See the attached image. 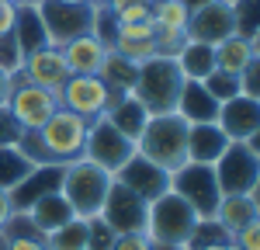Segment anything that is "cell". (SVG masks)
I'll return each instance as SVG.
<instances>
[{
  "instance_id": "15",
  "label": "cell",
  "mask_w": 260,
  "mask_h": 250,
  "mask_svg": "<svg viewBox=\"0 0 260 250\" xmlns=\"http://www.w3.org/2000/svg\"><path fill=\"white\" fill-rule=\"evenodd\" d=\"M21 80L39 83V87H45V90H59L62 83L70 80L62 49L42 45V49H35V52H28V56H24V66H21Z\"/></svg>"
},
{
  "instance_id": "37",
  "label": "cell",
  "mask_w": 260,
  "mask_h": 250,
  "mask_svg": "<svg viewBox=\"0 0 260 250\" xmlns=\"http://www.w3.org/2000/svg\"><path fill=\"white\" fill-rule=\"evenodd\" d=\"M115 18H118V24H139V21H149V18H153V4H149V0L128 4V7L115 11Z\"/></svg>"
},
{
  "instance_id": "11",
  "label": "cell",
  "mask_w": 260,
  "mask_h": 250,
  "mask_svg": "<svg viewBox=\"0 0 260 250\" xmlns=\"http://www.w3.org/2000/svg\"><path fill=\"white\" fill-rule=\"evenodd\" d=\"M56 94H59V108L80 115L87 122L104 118L108 104L115 101V90H108V83L101 80V77H94V73H73Z\"/></svg>"
},
{
  "instance_id": "43",
  "label": "cell",
  "mask_w": 260,
  "mask_h": 250,
  "mask_svg": "<svg viewBox=\"0 0 260 250\" xmlns=\"http://www.w3.org/2000/svg\"><path fill=\"white\" fill-rule=\"evenodd\" d=\"M7 215H11V198H7V191H0V229L7 223Z\"/></svg>"
},
{
  "instance_id": "13",
  "label": "cell",
  "mask_w": 260,
  "mask_h": 250,
  "mask_svg": "<svg viewBox=\"0 0 260 250\" xmlns=\"http://www.w3.org/2000/svg\"><path fill=\"white\" fill-rule=\"evenodd\" d=\"M236 35V4L233 0H212L187 14V39L219 45L222 39Z\"/></svg>"
},
{
  "instance_id": "41",
  "label": "cell",
  "mask_w": 260,
  "mask_h": 250,
  "mask_svg": "<svg viewBox=\"0 0 260 250\" xmlns=\"http://www.w3.org/2000/svg\"><path fill=\"white\" fill-rule=\"evenodd\" d=\"M257 73H260V63H250V66L240 73V94H243V98H260V90H257Z\"/></svg>"
},
{
  "instance_id": "26",
  "label": "cell",
  "mask_w": 260,
  "mask_h": 250,
  "mask_svg": "<svg viewBox=\"0 0 260 250\" xmlns=\"http://www.w3.org/2000/svg\"><path fill=\"white\" fill-rule=\"evenodd\" d=\"M0 236L7 240L11 250H49L45 233L28 219V212H11L7 223H4V229H0Z\"/></svg>"
},
{
  "instance_id": "38",
  "label": "cell",
  "mask_w": 260,
  "mask_h": 250,
  "mask_svg": "<svg viewBox=\"0 0 260 250\" xmlns=\"http://www.w3.org/2000/svg\"><path fill=\"white\" fill-rule=\"evenodd\" d=\"M229 240H233L240 250H260V219L250 223V226H243V229H236Z\"/></svg>"
},
{
  "instance_id": "9",
  "label": "cell",
  "mask_w": 260,
  "mask_h": 250,
  "mask_svg": "<svg viewBox=\"0 0 260 250\" xmlns=\"http://www.w3.org/2000/svg\"><path fill=\"white\" fill-rule=\"evenodd\" d=\"M83 157L115 177L121 167L136 157V143H132V139H125V136H121V132L108 122V118H94V122H90V129H87Z\"/></svg>"
},
{
  "instance_id": "40",
  "label": "cell",
  "mask_w": 260,
  "mask_h": 250,
  "mask_svg": "<svg viewBox=\"0 0 260 250\" xmlns=\"http://www.w3.org/2000/svg\"><path fill=\"white\" fill-rule=\"evenodd\" d=\"M111 250H153V243L146 233H121V236H115Z\"/></svg>"
},
{
  "instance_id": "30",
  "label": "cell",
  "mask_w": 260,
  "mask_h": 250,
  "mask_svg": "<svg viewBox=\"0 0 260 250\" xmlns=\"http://www.w3.org/2000/svg\"><path fill=\"white\" fill-rule=\"evenodd\" d=\"M14 39L21 42L24 56H28V52H35V49H42V45H49V39H45V28H42V18H39V7H18Z\"/></svg>"
},
{
  "instance_id": "24",
  "label": "cell",
  "mask_w": 260,
  "mask_h": 250,
  "mask_svg": "<svg viewBox=\"0 0 260 250\" xmlns=\"http://www.w3.org/2000/svg\"><path fill=\"white\" fill-rule=\"evenodd\" d=\"M250 63H260V45L257 39H243V35H229L215 45V70L240 77Z\"/></svg>"
},
{
  "instance_id": "19",
  "label": "cell",
  "mask_w": 260,
  "mask_h": 250,
  "mask_svg": "<svg viewBox=\"0 0 260 250\" xmlns=\"http://www.w3.org/2000/svg\"><path fill=\"white\" fill-rule=\"evenodd\" d=\"M177 115L187 125L215 122V118H219V101L205 90V83H201V80H184L180 98H177Z\"/></svg>"
},
{
  "instance_id": "12",
  "label": "cell",
  "mask_w": 260,
  "mask_h": 250,
  "mask_svg": "<svg viewBox=\"0 0 260 250\" xmlns=\"http://www.w3.org/2000/svg\"><path fill=\"white\" fill-rule=\"evenodd\" d=\"M104 226L111 229L115 236L121 233H146V219H149V202H142L136 191H128L125 184H111L108 198H104V208L98 215Z\"/></svg>"
},
{
  "instance_id": "49",
  "label": "cell",
  "mask_w": 260,
  "mask_h": 250,
  "mask_svg": "<svg viewBox=\"0 0 260 250\" xmlns=\"http://www.w3.org/2000/svg\"><path fill=\"white\" fill-rule=\"evenodd\" d=\"M59 4H94V0H59Z\"/></svg>"
},
{
  "instance_id": "5",
  "label": "cell",
  "mask_w": 260,
  "mask_h": 250,
  "mask_svg": "<svg viewBox=\"0 0 260 250\" xmlns=\"http://www.w3.org/2000/svg\"><path fill=\"white\" fill-rule=\"evenodd\" d=\"M194 226H198V212L187 205L177 191H167V195L149 202V219H146L149 243L184 250L187 240H191V233H194Z\"/></svg>"
},
{
  "instance_id": "39",
  "label": "cell",
  "mask_w": 260,
  "mask_h": 250,
  "mask_svg": "<svg viewBox=\"0 0 260 250\" xmlns=\"http://www.w3.org/2000/svg\"><path fill=\"white\" fill-rule=\"evenodd\" d=\"M21 139V125L14 122V115L7 108H0V146H14Z\"/></svg>"
},
{
  "instance_id": "1",
  "label": "cell",
  "mask_w": 260,
  "mask_h": 250,
  "mask_svg": "<svg viewBox=\"0 0 260 250\" xmlns=\"http://www.w3.org/2000/svg\"><path fill=\"white\" fill-rule=\"evenodd\" d=\"M87 129H90L87 118L66 111V108H56L52 118H49L45 125L21 132L18 149L35 167H66V164H73V160L83 157Z\"/></svg>"
},
{
  "instance_id": "34",
  "label": "cell",
  "mask_w": 260,
  "mask_h": 250,
  "mask_svg": "<svg viewBox=\"0 0 260 250\" xmlns=\"http://www.w3.org/2000/svg\"><path fill=\"white\" fill-rule=\"evenodd\" d=\"M205 90L215 98V101H229V98H236L240 94V77H233V73H222V70H212L208 77H205Z\"/></svg>"
},
{
  "instance_id": "21",
  "label": "cell",
  "mask_w": 260,
  "mask_h": 250,
  "mask_svg": "<svg viewBox=\"0 0 260 250\" xmlns=\"http://www.w3.org/2000/svg\"><path fill=\"white\" fill-rule=\"evenodd\" d=\"M104 118L118 129L125 139H139V132H142V125L149 122V111L139 104V98L132 94V90H125V94H115V101L108 104V111H104Z\"/></svg>"
},
{
  "instance_id": "2",
  "label": "cell",
  "mask_w": 260,
  "mask_h": 250,
  "mask_svg": "<svg viewBox=\"0 0 260 250\" xmlns=\"http://www.w3.org/2000/svg\"><path fill=\"white\" fill-rule=\"evenodd\" d=\"M136 153L167 174L180 170L187 164V122L177 111L149 115V122L142 125L139 139H136Z\"/></svg>"
},
{
  "instance_id": "18",
  "label": "cell",
  "mask_w": 260,
  "mask_h": 250,
  "mask_svg": "<svg viewBox=\"0 0 260 250\" xmlns=\"http://www.w3.org/2000/svg\"><path fill=\"white\" fill-rule=\"evenodd\" d=\"M229 146V136L219 129V122L187 125V164H215Z\"/></svg>"
},
{
  "instance_id": "33",
  "label": "cell",
  "mask_w": 260,
  "mask_h": 250,
  "mask_svg": "<svg viewBox=\"0 0 260 250\" xmlns=\"http://www.w3.org/2000/svg\"><path fill=\"white\" fill-rule=\"evenodd\" d=\"M21 66H24V49L11 32V35L0 39V73H7L14 80V77H21Z\"/></svg>"
},
{
  "instance_id": "22",
  "label": "cell",
  "mask_w": 260,
  "mask_h": 250,
  "mask_svg": "<svg viewBox=\"0 0 260 250\" xmlns=\"http://www.w3.org/2000/svg\"><path fill=\"white\" fill-rule=\"evenodd\" d=\"M260 219V191L257 195H222L219 208H215V223H219L229 236L236 229L250 226Z\"/></svg>"
},
{
  "instance_id": "32",
  "label": "cell",
  "mask_w": 260,
  "mask_h": 250,
  "mask_svg": "<svg viewBox=\"0 0 260 250\" xmlns=\"http://www.w3.org/2000/svg\"><path fill=\"white\" fill-rule=\"evenodd\" d=\"M49 250H87V223L70 219L62 229L49 236Z\"/></svg>"
},
{
  "instance_id": "28",
  "label": "cell",
  "mask_w": 260,
  "mask_h": 250,
  "mask_svg": "<svg viewBox=\"0 0 260 250\" xmlns=\"http://www.w3.org/2000/svg\"><path fill=\"white\" fill-rule=\"evenodd\" d=\"M136 70H139V63L125 59L121 52L108 49V52H104V63H101V70H98V77L108 83V90L125 94V90H132V87H136Z\"/></svg>"
},
{
  "instance_id": "10",
  "label": "cell",
  "mask_w": 260,
  "mask_h": 250,
  "mask_svg": "<svg viewBox=\"0 0 260 250\" xmlns=\"http://www.w3.org/2000/svg\"><path fill=\"white\" fill-rule=\"evenodd\" d=\"M4 108L14 115V122L21 125V132H28V129H39V125H45L52 118V111L59 108V94H56V90H45L39 83H28V80H21V77H14Z\"/></svg>"
},
{
  "instance_id": "42",
  "label": "cell",
  "mask_w": 260,
  "mask_h": 250,
  "mask_svg": "<svg viewBox=\"0 0 260 250\" xmlns=\"http://www.w3.org/2000/svg\"><path fill=\"white\" fill-rule=\"evenodd\" d=\"M14 21H18V4L14 0H0V39L14 32Z\"/></svg>"
},
{
  "instance_id": "51",
  "label": "cell",
  "mask_w": 260,
  "mask_h": 250,
  "mask_svg": "<svg viewBox=\"0 0 260 250\" xmlns=\"http://www.w3.org/2000/svg\"><path fill=\"white\" fill-rule=\"evenodd\" d=\"M94 4H98V7H104V4H108V0H94Z\"/></svg>"
},
{
  "instance_id": "3",
  "label": "cell",
  "mask_w": 260,
  "mask_h": 250,
  "mask_svg": "<svg viewBox=\"0 0 260 250\" xmlns=\"http://www.w3.org/2000/svg\"><path fill=\"white\" fill-rule=\"evenodd\" d=\"M111 184H115V177H111L108 170H101L98 164H90L87 157H80V160H73V164L62 167L59 195L70 202V208H73L77 219L90 223V219H98V215H101V208H104V198H108Z\"/></svg>"
},
{
  "instance_id": "45",
  "label": "cell",
  "mask_w": 260,
  "mask_h": 250,
  "mask_svg": "<svg viewBox=\"0 0 260 250\" xmlns=\"http://www.w3.org/2000/svg\"><path fill=\"white\" fill-rule=\"evenodd\" d=\"M201 250H240L233 240H219V243H208V247H201Z\"/></svg>"
},
{
  "instance_id": "25",
  "label": "cell",
  "mask_w": 260,
  "mask_h": 250,
  "mask_svg": "<svg viewBox=\"0 0 260 250\" xmlns=\"http://www.w3.org/2000/svg\"><path fill=\"white\" fill-rule=\"evenodd\" d=\"M28 219L35 223V226L45 233V240L56 233V229H62L70 219H77L73 215V208H70V202L62 198L59 191H52V195H45V198H39L35 205L28 208Z\"/></svg>"
},
{
  "instance_id": "35",
  "label": "cell",
  "mask_w": 260,
  "mask_h": 250,
  "mask_svg": "<svg viewBox=\"0 0 260 250\" xmlns=\"http://www.w3.org/2000/svg\"><path fill=\"white\" fill-rule=\"evenodd\" d=\"M219 240H229V233L215 219H198V226H194V233H191V240H187L184 250H201V247H208V243H219Z\"/></svg>"
},
{
  "instance_id": "46",
  "label": "cell",
  "mask_w": 260,
  "mask_h": 250,
  "mask_svg": "<svg viewBox=\"0 0 260 250\" xmlns=\"http://www.w3.org/2000/svg\"><path fill=\"white\" fill-rule=\"evenodd\" d=\"M128 4H139V0H108L104 7H108V11L115 14V11H121V7H128Z\"/></svg>"
},
{
  "instance_id": "4",
  "label": "cell",
  "mask_w": 260,
  "mask_h": 250,
  "mask_svg": "<svg viewBox=\"0 0 260 250\" xmlns=\"http://www.w3.org/2000/svg\"><path fill=\"white\" fill-rule=\"evenodd\" d=\"M180 87H184V77H180L174 56H149L136 70L132 94L139 98V104L149 115H167V111H177Z\"/></svg>"
},
{
  "instance_id": "50",
  "label": "cell",
  "mask_w": 260,
  "mask_h": 250,
  "mask_svg": "<svg viewBox=\"0 0 260 250\" xmlns=\"http://www.w3.org/2000/svg\"><path fill=\"white\" fill-rule=\"evenodd\" d=\"M0 250H11V247H7V240H4V236H0Z\"/></svg>"
},
{
  "instance_id": "7",
  "label": "cell",
  "mask_w": 260,
  "mask_h": 250,
  "mask_svg": "<svg viewBox=\"0 0 260 250\" xmlns=\"http://www.w3.org/2000/svg\"><path fill=\"white\" fill-rule=\"evenodd\" d=\"M170 191H177L187 205L198 212V219H215V208L222 202L215 170L208 164H184L170 174Z\"/></svg>"
},
{
  "instance_id": "52",
  "label": "cell",
  "mask_w": 260,
  "mask_h": 250,
  "mask_svg": "<svg viewBox=\"0 0 260 250\" xmlns=\"http://www.w3.org/2000/svg\"><path fill=\"white\" fill-rule=\"evenodd\" d=\"M149 4H156V0H149Z\"/></svg>"
},
{
  "instance_id": "16",
  "label": "cell",
  "mask_w": 260,
  "mask_h": 250,
  "mask_svg": "<svg viewBox=\"0 0 260 250\" xmlns=\"http://www.w3.org/2000/svg\"><path fill=\"white\" fill-rule=\"evenodd\" d=\"M115 181L125 184L128 191H136L142 202H153V198H160V195L170 191V174L160 170V167H153L149 160H142L139 153H136V157L115 174Z\"/></svg>"
},
{
  "instance_id": "17",
  "label": "cell",
  "mask_w": 260,
  "mask_h": 250,
  "mask_svg": "<svg viewBox=\"0 0 260 250\" xmlns=\"http://www.w3.org/2000/svg\"><path fill=\"white\" fill-rule=\"evenodd\" d=\"M59 177H62V167H35L24 181H21L14 191H7L11 198V212H28L39 198L59 191Z\"/></svg>"
},
{
  "instance_id": "36",
  "label": "cell",
  "mask_w": 260,
  "mask_h": 250,
  "mask_svg": "<svg viewBox=\"0 0 260 250\" xmlns=\"http://www.w3.org/2000/svg\"><path fill=\"white\" fill-rule=\"evenodd\" d=\"M111 243H115V233L101 219H90L87 223V250H111Z\"/></svg>"
},
{
  "instance_id": "31",
  "label": "cell",
  "mask_w": 260,
  "mask_h": 250,
  "mask_svg": "<svg viewBox=\"0 0 260 250\" xmlns=\"http://www.w3.org/2000/svg\"><path fill=\"white\" fill-rule=\"evenodd\" d=\"M187 7L180 4V0H156L153 4V28H160V32H184L187 35Z\"/></svg>"
},
{
  "instance_id": "8",
  "label": "cell",
  "mask_w": 260,
  "mask_h": 250,
  "mask_svg": "<svg viewBox=\"0 0 260 250\" xmlns=\"http://www.w3.org/2000/svg\"><path fill=\"white\" fill-rule=\"evenodd\" d=\"M94 11L98 4H59V0H42L39 4V18L45 28L49 45H66L77 35H87L94 24Z\"/></svg>"
},
{
  "instance_id": "48",
  "label": "cell",
  "mask_w": 260,
  "mask_h": 250,
  "mask_svg": "<svg viewBox=\"0 0 260 250\" xmlns=\"http://www.w3.org/2000/svg\"><path fill=\"white\" fill-rule=\"evenodd\" d=\"M14 4H18V7H39L42 0H14Z\"/></svg>"
},
{
  "instance_id": "14",
  "label": "cell",
  "mask_w": 260,
  "mask_h": 250,
  "mask_svg": "<svg viewBox=\"0 0 260 250\" xmlns=\"http://www.w3.org/2000/svg\"><path fill=\"white\" fill-rule=\"evenodd\" d=\"M219 129L229 136V143H246L260 136V98H229L219 104Z\"/></svg>"
},
{
  "instance_id": "27",
  "label": "cell",
  "mask_w": 260,
  "mask_h": 250,
  "mask_svg": "<svg viewBox=\"0 0 260 250\" xmlns=\"http://www.w3.org/2000/svg\"><path fill=\"white\" fill-rule=\"evenodd\" d=\"M180 77L184 80H205L212 70H215V45H205V42H184L180 52L174 56Z\"/></svg>"
},
{
  "instance_id": "23",
  "label": "cell",
  "mask_w": 260,
  "mask_h": 250,
  "mask_svg": "<svg viewBox=\"0 0 260 250\" xmlns=\"http://www.w3.org/2000/svg\"><path fill=\"white\" fill-rule=\"evenodd\" d=\"M111 49L121 52L132 63H146L156 56V39H153V21H139V24H118V35L111 42Z\"/></svg>"
},
{
  "instance_id": "44",
  "label": "cell",
  "mask_w": 260,
  "mask_h": 250,
  "mask_svg": "<svg viewBox=\"0 0 260 250\" xmlns=\"http://www.w3.org/2000/svg\"><path fill=\"white\" fill-rule=\"evenodd\" d=\"M7 94H11V77H7V73H0V108L7 104Z\"/></svg>"
},
{
  "instance_id": "20",
  "label": "cell",
  "mask_w": 260,
  "mask_h": 250,
  "mask_svg": "<svg viewBox=\"0 0 260 250\" xmlns=\"http://www.w3.org/2000/svg\"><path fill=\"white\" fill-rule=\"evenodd\" d=\"M62 49V59H66V70H70V77L73 73H94L98 77L101 63H104V52H108V45L98 39V35H77V39H70Z\"/></svg>"
},
{
  "instance_id": "47",
  "label": "cell",
  "mask_w": 260,
  "mask_h": 250,
  "mask_svg": "<svg viewBox=\"0 0 260 250\" xmlns=\"http://www.w3.org/2000/svg\"><path fill=\"white\" fill-rule=\"evenodd\" d=\"M187 11H194V7H205V4H212V0H180Z\"/></svg>"
},
{
  "instance_id": "29",
  "label": "cell",
  "mask_w": 260,
  "mask_h": 250,
  "mask_svg": "<svg viewBox=\"0 0 260 250\" xmlns=\"http://www.w3.org/2000/svg\"><path fill=\"white\" fill-rule=\"evenodd\" d=\"M35 170V164L14 146H0V191H14V188Z\"/></svg>"
},
{
  "instance_id": "6",
  "label": "cell",
  "mask_w": 260,
  "mask_h": 250,
  "mask_svg": "<svg viewBox=\"0 0 260 250\" xmlns=\"http://www.w3.org/2000/svg\"><path fill=\"white\" fill-rule=\"evenodd\" d=\"M222 195H257L260 191V136L246 143H229L212 164Z\"/></svg>"
}]
</instances>
